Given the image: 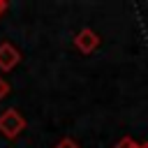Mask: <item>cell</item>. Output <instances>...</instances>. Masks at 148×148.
Listing matches in <instances>:
<instances>
[{
	"label": "cell",
	"instance_id": "8",
	"mask_svg": "<svg viewBox=\"0 0 148 148\" xmlns=\"http://www.w3.org/2000/svg\"><path fill=\"white\" fill-rule=\"evenodd\" d=\"M139 148H148V141H146V143H141V146H139Z\"/></svg>",
	"mask_w": 148,
	"mask_h": 148
},
{
	"label": "cell",
	"instance_id": "7",
	"mask_svg": "<svg viewBox=\"0 0 148 148\" xmlns=\"http://www.w3.org/2000/svg\"><path fill=\"white\" fill-rule=\"evenodd\" d=\"M7 7H9V5H7V0H0V16L7 12Z\"/></svg>",
	"mask_w": 148,
	"mask_h": 148
},
{
	"label": "cell",
	"instance_id": "4",
	"mask_svg": "<svg viewBox=\"0 0 148 148\" xmlns=\"http://www.w3.org/2000/svg\"><path fill=\"white\" fill-rule=\"evenodd\" d=\"M139 146H141V143H136L132 136H123V139H118V141H116V146H113V148H139Z\"/></svg>",
	"mask_w": 148,
	"mask_h": 148
},
{
	"label": "cell",
	"instance_id": "3",
	"mask_svg": "<svg viewBox=\"0 0 148 148\" xmlns=\"http://www.w3.org/2000/svg\"><path fill=\"white\" fill-rule=\"evenodd\" d=\"M18 62H21V53H18L9 42H2V44H0V72H9V69H14Z\"/></svg>",
	"mask_w": 148,
	"mask_h": 148
},
{
	"label": "cell",
	"instance_id": "1",
	"mask_svg": "<svg viewBox=\"0 0 148 148\" xmlns=\"http://www.w3.org/2000/svg\"><path fill=\"white\" fill-rule=\"evenodd\" d=\"M23 130H25V118L16 109H7L0 113V132L7 139H16Z\"/></svg>",
	"mask_w": 148,
	"mask_h": 148
},
{
	"label": "cell",
	"instance_id": "6",
	"mask_svg": "<svg viewBox=\"0 0 148 148\" xmlns=\"http://www.w3.org/2000/svg\"><path fill=\"white\" fill-rule=\"evenodd\" d=\"M7 95H9V83H7V81L0 76V99H5Z\"/></svg>",
	"mask_w": 148,
	"mask_h": 148
},
{
	"label": "cell",
	"instance_id": "5",
	"mask_svg": "<svg viewBox=\"0 0 148 148\" xmlns=\"http://www.w3.org/2000/svg\"><path fill=\"white\" fill-rule=\"evenodd\" d=\"M53 148H81V146H79V143H76L74 139H69V136H65V139H60V141H58V143H56Z\"/></svg>",
	"mask_w": 148,
	"mask_h": 148
},
{
	"label": "cell",
	"instance_id": "2",
	"mask_svg": "<svg viewBox=\"0 0 148 148\" xmlns=\"http://www.w3.org/2000/svg\"><path fill=\"white\" fill-rule=\"evenodd\" d=\"M74 46L81 51V53H92L97 46H99V35L92 30V28H83V30H79L76 32V37H74Z\"/></svg>",
	"mask_w": 148,
	"mask_h": 148
}]
</instances>
